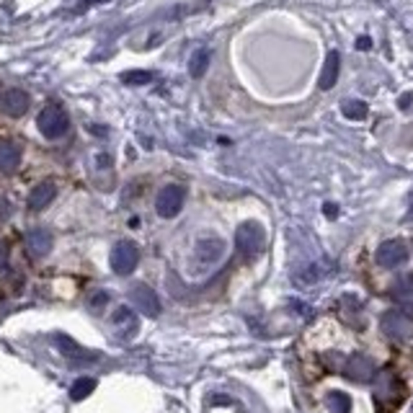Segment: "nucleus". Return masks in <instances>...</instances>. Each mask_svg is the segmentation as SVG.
I'll use <instances>...</instances> for the list:
<instances>
[{"mask_svg": "<svg viewBox=\"0 0 413 413\" xmlns=\"http://www.w3.org/2000/svg\"><path fill=\"white\" fill-rule=\"evenodd\" d=\"M8 269V250H6V246L0 243V271H6Z\"/></svg>", "mask_w": 413, "mask_h": 413, "instance_id": "21", "label": "nucleus"}, {"mask_svg": "<svg viewBox=\"0 0 413 413\" xmlns=\"http://www.w3.org/2000/svg\"><path fill=\"white\" fill-rule=\"evenodd\" d=\"M29 106H31V96L26 91H21V88H6V91L0 93V111L13 116V119L26 114Z\"/></svg>", "mask_w": 413, "mask_h": 413, "instance_id": "6", "label": "nucleus"}, {"mask_svg": "<svg viewBox=\"0 0 413 413\" xmlns=\"http://www.w3.org/2000/svg\"><path fill=\"white\" fill-rule=\"evenodd\" d=\"M328 408H331V413H351V398L346 392H331Z\"/></svg>", "mask_w": 413, "mask_h": 413, "instance_id": "19", "label": "nucleus"}, {"mask_svg": "<svg viewBox=\"0 0 413 413\" xmlns=\"http://www.w3.org/2000/svg\"><path fill=\"white\" fill-rule=\"evenodd\" d=\"M359 47H362V50H367V47H370V39H367V36H362V39H359Z\"/></svg>", "mask_w": 413, "mask_h": 413, "instance_id": "24", "label": "nucleus"}, {"mask_svg": "<svg viewBox=\"0 0 413 413\" xmlns=\"http://www.w3.org/2000/svg\"><path fill=\"white\" fill-rule=\"evenodd\" d=\"M36 127L47 140H60L70 129V116L60 104H47L36 116Z\"/></svg>", "mask_w": 413, "mask_h": 413, "instance_id": "1", "label": "nucleus"}, {"mask_svg": "<svg viewBox=\"0 0 413 413\" xmlns=\"http://www.w3.org/2000/svg\"><path fill=\"white\" fill-rule=\"evenodd\" d=\"M341 111H343V116H346V119L359 121V119H364V116H367V104H364V101L349 99V101H343V104H341Z\"/></svg>", "mask_w": 413, "mask_h": 413, "instance_id": "17", "label": "nucleus"}, {"mask_svg": "<svg viewBox=\"0 0 413 413\" xmlns=\"http://www.w3.org/2000/svg\"><path fill=\"white\" fill-rule=\"evenodd\" d=\"M55 197H57V186L55 184H50V181L36 184L29 192V197H26V209H29V212H42V209H47V206L52 204Z\"/></svg>", "mask_w": 413, "mask_h": 413, "instance_id": "9", "label": "nucleus"}, {"mask_svg": "<svg viewBox=\"0 0 413 413\" xmlns=\"http://www.w3.org/2000/svg\"><path fill=\"white\" fill-rule=\"evenodd\" d=\"M236 248L246 258H256L264 248V230L258 228L256 222H246L236 233Z\"/></svg>", "mask_w": 413, "mask_h": 413, "instance_id": "2", "label": "nucleus"}, {"mask_svg": "<svg viewBox=\"0 0 413 413\" xmlns=\"http://www.w3.org/2000/svg\"><path fill=\"white\" fill-rule=\"evenodd\" d=\"M326 212H328V217H334V214L338 212V209H336L334 204H326Z\"/></svg>", "mask_w": 413, "mask_h": 413, "instance_id": "23", "label": "nucleus"}, {"mask_svg": "<svg viewBox=\"0 0 413 413\" xmlns=\"http://www.w3.org/2000/svg\"><path fill=\"white\" fill-rule=\"evenodd\" d=\"M93 390H96V380L93 378H80L78 382L70 387V398L72 400H83V398H88Z\"/></svg>", "mask_w": 413, "mask_h": 413, "instance_id": "18", "label": "nucleus"}, {"mask_svg": "<svg viewBox=\"0 0 413 413\" xmlns=\"http://www.w3.org/2000/svg\"><path fill=\"white\" fill-rule=\"evenodd\" d=\"M343 375L354 382H370V380L378 378V367L367 354H354L343 364Z\"/></svg>", "mask_w": 413, "mask_h": 413, "instance_id": "7", "label": "nucleus"}, {"mask_svg": "<svg viewBox=\"0 0 413 413\" xmlns=\"http://www.w3.org/2000/svg\"><path fill=\"white\" fill-rule=\"evenodd\" d=\"M375 398L380 400V403H385V400H390L392 406L398 403L400 406V400L398 398V380L392 378L390 372L385 370V372H378V385H375Z\"/></svg>", "mask_w": 413, "mask_h": 413, "instance_id": "11", "label": "nucleus"}, {"mask_svg": "<svg viewBox=\"0 0 413 413\" xmlns=\"http://www.w3.org/2000/svg\"><path fill=\"white\" fill-rule=\"evenodd\" d=\"M338 72H341V57H338V52H328V57L321 70V78H318V86L323 91H331L336 86V80H338Z\"/></svg>", "mask_w": 413, "mask_h": 413, "instance_id": "12", "label": "nucleus"}, {"mask_svg": "<svg viewBox=\"0 0 413 413\" xmlns=\"http://www.w3.org/2000/svg\"><path fill=\"white\" fill-rule=\"evenodd\" d=\"M380 328L387 338H395V341H408L413 336V318L400 310H387L380 321Z\"/></svg>", "mask_w": 413, "mask_h": 413, "instance_id": "3", "label": "nucleus"}, {"mask_svg": "<svg viewBox=\"0 0 413 413\" xmlns=\"http://www.w3.org/2000/svg\"><path fill=\"white\" fill-rule=\"evenodd\" d=\"M209 60H212V52L206 50V47L194 52L192 60H189V72H192V78H202V75H204L206 67H209Z\"/></svg>", "mask_w": 413, "mask_h": 413, "instance_id": "16", "label": "nucleus"}, {"mask_svg": "<svg viewBox=\"0 0 413 413\" xmlns=\"http://www.w3.org/2000/svg\"><path fill=\"white\" fill-rule=\"evenodd\" d=\"M392 299L400 307L413 310V274H403V277L395 279V285H392Z\"/></svg>", "mask_w": 413, "mask_h": 413, "instance_id": "13", "label": "nucleus"}, {"mask_svg": "<svg viewBox=\"0 0 413 413\" xmlns=\"http://www.w3.org/2000/svg\"><path fill=\"white\" fill-rule=\"evenodd\" d=\"M137 261H140V250H137L135 243L119 241L114 248H111V269H114L116 274H121V277L132 274Z\"/></svg>", "mask_w": 413, "mask_h": 413, "instance_id": "4", "label": "nucleus"}, {"mask_svg": "<svg viewBox=\"0 0 413 413\" xmlns=\"http://www.w3.org/2000/svg\"><path fill=\"white\" fill-rule=\"evenodd\" d=\"M408 261V248L406 243L400 241H385L378 248V264L385 269H398Z\"/></svg>", "mask_w": 413, "mask_h": 413, "instance_id": "8", "label": "nucleus"}, {"mask_svg": "<svg viewBox=\"0 0 413 413\" xmlns=\"http://www.w3.org/2000/svg\"><path fill=\"white\" fill-rule=\"evenodd\" d=\"M132 299H135V305L140 307L145 315H150V318L160 315V299H158V294L153 292L150 287H145V285L132 287Z\"/></svg>", "mask_w": 413, "mask_h": 413, "instance_id": "10", "label": "nucleus"}, {"mask_svg": "<svg viewBox=\"0 0 413 413\" xmlns=\"http://www.w3.org/2000/svg\"><path fill=\"white\" fill-rule=\"evenodd\" d=\"M55 246L52 236L47 230H31L29 236H26V250H29L31 256H47Z\"/></svg>", "mask_w": 413, "mask_h": 413, "instance_id": "15", "label": "nucleus"}, {"mask_svg": "<svg viewBox=\"0 0 413 413\" xmlns=\"http://www.w3.org/2000/svg\"><path fill=\"white\" fill-rule=\"evenodd\" d=\"M21 148L16 143H0V173H13L21 165Z\"/></svg>", "mask_w": 413, "mask_h": 413, "instance_id": "14", "label": "nucleus"}, {"mask_svg": "<svg viewBox=\"0 0 413 413\" xmlns=\"http://www.w3.org/2000/svg\"><path fill=\"white\" fill-rule=\"evenodd\" d=\"M101 3H111V0H80L78 8H88V6H101Z\"/></svg>", "mask_w": 413, "mask_h": 413, "instance_id": "22", "label": "nucleus"}, {"mask_svg": "<svg viewBox=\"0 0 413 413\" xmlns=\"http://www.w3.org/2000/svg\"><path fill=\"white\" fill-rule=\"evenodd\" d=\"M121 80L127 83V86H145V83H150L153 80V72L148 70H129L121 75Z\"/></svg>", "mask_w": 413, "mask_h": 413, "instance_id": "20", "label": "nucleus"}, {"mask_svg": "<svg viewBox=\"0 0 413 413\" xmlns=\"http://www.w3.org/2000/svg\"><path fill=\"white\" fill-rule=\"evenodd\" d=\"M186 202V189L184 186H165L163 192L158 194L155 199V209L160 217H176L178 212H181V206H184Z\"/></svg>", "mask_w": 413, "mask_h": 413, "instance_id": "5", "label": "nucleus"}]
</instances>
